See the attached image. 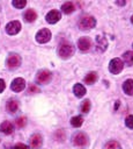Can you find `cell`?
I'll list each match as a JSON object with an SVG mask.
<instances>
[{
    "label": "cell",
    "instance_id": "1",
    "mask_svg": "<svg viewBox=\"0 0 133 149\" xmlns=\"http://www.w3.org/2000/svg\"><path fill=\"white\" fill-rule=\"evenodd\" d=\"M77 24H79V28L81 30H89V29H93L96 26V20H95L94 16L84 15L80 19Z\"/></svg>",
    "mask_w": 133,
    "mask_h": 149
},
{
    "label": "cell",
    "instance_id": "2",
    "mask_svg": "<svg viewBox=\"0 0 133 149\" xmlns=\"http://www.w3.org/2000/svg\"><path fill=\"white\" fill-rule=\"evenodd\" d=\"M58 55L60 58L67 59L74 55V47L71 43H62L58 48Z\"/></svg>",
    "mask_w": 133,
    "mask_h": 149
},
{
    "label": "cell",
    "instance_id": "3",
    "mask_svg": "<svg viewBox=\"0 0 133 149\" xmlns=\"http://www.w3.org/2000/svg\"><path fill=\"white\" fill-rule=\"evenodd\" d=\"M88 142H89V139H88L87 134H84V133H82V132H77V133H75L74 136H73V143H74L76 147H80V148L86 147V146L88 144Z\"/></svg>",
    "mask_w": 133,
    "mask_h": 149
},
{
    "label": "cell",
    "instance_id": "4",
    "mask_svg": "<svg viewBox=\"0 0 133 149\" xmlns=\"http://www.w3.org/2000/svg\"><path fill=\"white\" fill-rule=\"evenodd\" d=\"M123 68H124V63L120 58H113L109 63V70L113 74H118L119 72H121Z\"/></svg>",
    "mask_w": 133,
    "mask_h": 149
},
{
    "label": "cell",
    "instance_id": "5",
    "mask_svg": "<svg viewBox=\"0 0 133 149\" xmlns=\"http://www.w3.org/2000/svg\"><path fill=\"white\" fill-rule=\"evenodd\" d=\"M6 64H7L8 69H16V68H19L20 64H21V57H20L17 54L12 52V54H9V56L7 57Z\"/></svg>",
    "mask_w": 133,
    "mask_h": 149
},
{
    "label": "cell",
    "instance_id": "6",
    "mask_svg": "<svg viewBox=\"0 0 133 149\" xmlns=\"http://www.w3.org/2000/svg\"><path fill=\"white\" fill-rule=\"evenodd\" d=\"M50 40H51V31L47 28H43L36 34V41L38 43H46Z\"/></svg>",
    "mask_w": 133,
    "mask_h": 149
},
{
    "label": "cell",
    "instance_id": "7",
    "mask_svg": "<svg viewBox=\"0 0 133 149\" xmlns=\"http://www.w3.org/2000/svg\"><path fill=\"white\" fill-rule=\"evenodd\" d=\"M51 78H52V73L49 70H40L36 76V81L38 84H46L51 80Z\"/></svg>",
    "mask_w": 133,
    "mask_h": 149
},
{
    "label": "cell",
    "instance_id": "8",
    "mask_svg": "<svg viewBox=\"0 0 133 149\" xmlns=\"http://www.w3.org/2000/svg\"><path fill=\"white\" fill-rule=\"evenodd\" d=\"M45 19H46V22H47V23H51V24L57 23V22L61 19V13H60L59 10H57V9H52V10H50V12L46 14Z\"/></svg>",
    "mask_w": 133,
    "mask_h": 149
},
{
    "label": "cell",
    "instance_id": "9",
    "mask_svg": "<svg viewBox=\"0 0 133 149\" xmlns=\"http://www.w3.org/2000/svg\"><path fill=\"white\" fill-rule=\"evenodd\" d=\"M21 30V23L19 21H10L6 26V31L9 35H16Z\"/></svg>",
    "mask_w": 133,
    "mask_h": 149
},
{
    "label": "cell",
    "instance_id": "10",
    "mask_svg": "<svg viewBox=\"0 0 133 149\" xmlns=\"http://www.w3.org/2000/svg\"><path fill=\"white\" fill-rule=\"evenodd\" d=\"M24 87H25V80L23 78H15L10 84V88L14 92H21L24 90Z\"/></svg>",
    "mask_w": 133,
    "mask_h": 149
},
{
    "label": "cell",
    "instance_id": "11",
    "mask_svg": "<svg viewBox=\"0 0 133 149\" xmlns=\"http://www.w3.org/2000/svg\"><path fill=\"white\" fill-rule=\"evenodd\" d=\"M29 143H30V147L32 149H39L42 147V144H43V139H42V136L39 134H34L30 137Z\"/></svg>",
    "mask_w": 133,
    "mask_h": 149
},
{
    "label": "cell",
    "instance_id": "12",
    "mask_svg": "<svg viewBox=\"0 0 133 149\" xmlns=\"http://www.w3.org/2000/svg\"><path fill=\"white\" fill-rule=\"evenodd\" d=\"M91 47V41L89 37H80L77 40V48L82 51H87L89 50Z\"/></svg>",
    "mask_w": 133,
    "mask_h": 149
},
{
    "label": "cell",
    "instance_id": "13",
    "mask_svg": "<svg viewBox=\"0 0 133 149\" xmlns=\"http://www.w3.org/2000/svg\"><path fill=\"white\" fill-rule=\"evenodd\" d=\"M96 47H97L96 48L97 51H99V52L105 51L106 48H108V41H106V38L103 37V36H97L96 37Z\"/></svg>",
    "mask_w": 133,
    "mask_h": 149
},
{
    "label": "cell",
    "instance_id": "14",
    "mask_svg": "<svg viewBox=\"0 0 133 149\" xmlns=\"http://www.w3.org/2000/svg\"><path fill=\"white\" fill-rule=\"evenodd\" d=\"M0 130H1V133L6 134V135H9V134H12L14 132V126L9 121H3L0 125Z\"/></svg>",
    "mask_w": 133,
    "mask_h": 149
},
{
    "label": "cell",
    "instance_id": "15",
    "mask_svg": "<svg viewBox=\"0 0 133 149\" xmlns=\"http://www.w3.org/2000/svg\"><path fill=\"white\" fill-rule=\"evenodd\" d=\"M73 93L75 94V97L82 98L86 94V87L82 84H75L73 87Z\"/></svg>",
    "mask_w": 133,
    "mask_h": 149
},
{
    "label": "cell",
    "instance_id": "16",
    "mask_svg": "<svg viewBox=\"0 0 133 149\" xmlns=\"http://www.w3.org/2000/svg\"><path fill=\"white\" fill-rule=\"evenodd\" d=\"M123 91L127 94V95H132L133 94V80L132 79H126L123 84Z\"/></svg>",
    "mask_w": 133,
    "mask_h": 149
},
{
    "label": "cell",
    "instance_id": "17",
    "mask_svg": "<svg viewBox=\"0 0 133 149\" xmlns=\"http://www.w3.org/2000/svg\"><path fill=\"white\" fill-rule=\"evenodd\" d=\"M6 108L9 113H15L17 109H19V101L15 100V99H10L7 101V105H6Z\"/></svg>",
    "mask_w": 133,
    "mask_h": 149
},
{
    "label": "cell",
    "instance_id": "18",
    "mask_svg": "<svg viewBox=\"0 0 133 149\" xmlns=\"http://www.w3.org/2000/svg\"><path fill=\"white\" fill-rule=\"evenodd\" d=\"M23 16H24V20L27 22H34L37 19V13L34 9H28V10H25Z\"/></svg>",
    "mask_w": 133,
    "mask_h": 149
},
{
    "label": "cell",
    "instance_id": "19",
    "mask_svg": "<svg viewBox=\"0 0 133 149\" xmlns=\"http://www.w3.org/2000/svg\"><path fill=\"white\" fill-rule=\"evenodd\" d=\"M123 59H124V63L128 66L133 65V51H126L123 54Z\"/></svg>",
    "mask_w": 133,
    "mask_h": 149
},
{
    "label": "cell",
    "instance_id": "20",
    "mask_svg": "<svg viewBox=\"0 0 133 149\" xmlns=\"http://www.w3.org/2000/svg\"><path fill=\"white\" fill-rule=\"evenodd\" d=\"M83 80H84V83H86V84L91 85V84H94V83L97 80V73H96V72H94V71H93V72H89V73L84 77V79H83Z\"/></svg>",
    "mask_w": 133,
    "mask_h": 149
},
{
    "label": "cell",
    "instance_id": "21",
    "mask_svg": "<svg viewBox=\"0 0 133 149\" xmlns=\"http://www.w3.org/2000/svg\"><path fill=\"white\" fill-rule=\"evenodd\" d=\"M61 10H62V13H65V14H71V13L74 12V5H73L72 2H69V1H67V2H65V3L61 6Z\"/></svg>",
    "mask_w": 133,
    "mask_h": 149
},
{
    "label": "cell",
    "instance_id": "22",
    "mask_svg": "<svg viewBox=\"0 0 133 149\" xmlns=\"http://www.w3.org/2000/svg\"><path fill=\"white\" fill-rule=\"evenodd\" d=\"M82 123H83V118H82V116H80V115L73 116V118L71 119V125H72L73 127H75V128L81 127V126H82Z\"/></svg>",
    "mask_w": 133,
    "mask_h": 149
},
{
    "label": "cell",
    "instance_id": "23",
    "mask_svg": "<svg viewBox=\"0 0 133 149\" xmlns=\"http://www.w3.org/2000/svg\"><path fill=\"white\" fill-rule=\"evenodd\" d=\"M12 5H13L15 8L21 9V8H23V7L27 5V1H25V0H14V1L12 2Z\"/></svg>",
    "mask_w": 133,
    "mask_h": 149
},
{
    "label": "cell",
    "instance_id": "24",
    "mask_svg": "<svg viewBox=\"0 0 133 149\" xmlns=\"http://www.w3.org/2000/svg\"><path fill=\"white\" fill-rule=\"evenodd\" d=\"M90 111V101L89 100H84L81 105V112L82 113H88Z\"/></svg>",
    "mask_w": 133,
    "mask_h": 149
},
{
    "label": "cell",
    "instance_id": "25",
    "mask_svg": "<svg viewBox=\"0 0 133 149\" xmlns=\"http://www.w3.org/2000/svg\"><path fill=\"white\" fill-rule=\"evenodd\" d=\"M118 147H119V144H118L117 141H110V142H108L106 146H105L106 149H117Z\"/></svg>",
    "mask_w": 133,
    "mask_h": 149
},
{
    "label": "cell",
    "instance_id": "26",
    "mask_svg": "<svg viewBox=\"0 0 133 149\" xmlns=\"http://www.w3.org/2000/svg\"><path fill=\"white\" fill-rule=\"evenodd\" d=\"M125 125H126L128 128L133 129V115H128V116L125 119Z\"/></svg>",
    "mask_w": 133,
    "mask_h": 149
},
{
    "label": "cell",
    "instance_id": "27",
    "mask_svg": "<svg viewBox=\"0 0 133 149\" xmlns=\"http://www.w3.org/2000/svg\"><path fill=\"white\" fill-rule=\"evenodd\" d=\"M25 123H27L25 118L22 116V118H17V119H16V126H17V127H20V128H21V127H24Z\"/></svg>",
    "mask_w": 133,
    "mask_h": 149
},
{
    "label": "cell",
    "instance_id": "28",
    "mask_svg": "<svg viewBox=\"0 0 133 149\" xmlns=\"http://www.w3.org/2000/svg\"><path fill=\"white\" fill-rule=\"evenodd\" d=\"M13 149H29V147L24 143H16Z\"/></svg>",
    "mask_w": 133,
    "mask_h": 149
},
{
    "label": "cell",
    "instance_id": "29",
    "mask_svg": "<svg viewBox=\"0 0 133 149\" xmlns=\"http://www.w3.org/2000/svg\"><path fill=\"white\" fill-rule=\"evenodd\" d=\"M5 87H6V84H5V81H3V79H0V93L5 90Z\"/></svg>",
    "mask_w": 133,
    "mask_h": 149
},
{
    "label": "cell",
    "instance_id": "30",
    "mask_svg": "<svg viewBox=\"0 0 133 149\" xmlns=\"http://www.w3.org/2000/svg\"><path fill=\"white\" fill-rule=\"evenodd\" d=\"M38 91H39V90H38L36 86H34V85L29 87V93H32V92H38Z\"/></svg>",
    "mask_w": 133,
    "mask_h": 149
},
{
    "label": "cell",
    "instance_id": "31",
    "mask_svg": "<svg viewBox=\"0 0 133 149\" xmlns=\"http://www.w3.org/2000/svg\"><path fill=\"white\" fill-rule=\"evenodd\" d=\"M116 3H118V5H125V1H117Z\"/></svg>",
    "mask_w": 133,
    "mask_h": 149
},
{
    "label": "cell",
    "instance_id": "32",
    "mask_svg": "<svg viewBox=\"0 0 133 149\" xmlns=\"http://www.w3.org/2000/svg\"><path fill=\"white\" fill-rule=\"evenodd\" d=\"M131 22H132V23H133V15H132V16H131Z\"/></svg>",
    "mask_w": 133,
    "mask_h": 149
}]
</instances>
